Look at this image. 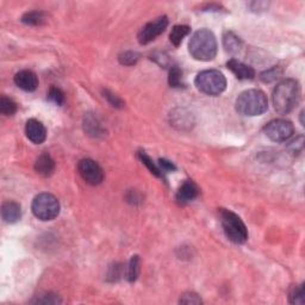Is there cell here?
Wrapping results in <instances>:
<instances>
[{"label": "cell", "instance_id": "1", "mask_svg": "<svg viewBox=\"0 0 305 305\" xmlns=\"http://www.w3.org/2000/svg\"><path fill=\"white\" fill-rule=\"evenodd\" d=\"M300 98V86L297 80L285 79L275 86L272 94L274 110L280 115H287L297 106Z\"/></svg>", "mask_w": 305, "mask_h": 305}, {"label": "cell", "instance_id": "2", "mask_svg": "<svg viewBox=\"0 0 305 305\" xmlns=\"http://www.w3.org/2000/svg\"><path fill=\"white\" fill-rule=\"evenodd\" d=\"M188 53L197 61H211L217 55V41L212 31L200 29L196 31L188 42Z\"/></svg>", "mask_w": 305, "mask_h": 305}, {"label": "cell", "instance_id": "3", "mask_svg": "<svg viewBox=\"0 0 305 305\" xmlns=\"http://www.w3.org/2000/svg\"><path fill=\"white\" fill-rule=\"evenodd\" d=\"M236 111L242 116L255 117L265 113L268 109V99L261 90H247L236 99Z\"/></svg>", "mask_w": 305, "mask_h": 305}, {"label": "cell", "instance_id": "4", "mask_svg": "<svg viewBox=\"0 0 305 305\" xmlns=\"http://www.w3.org/2000/svg\"><path fill=\"white\" fill-rule=\"evenodd\" d=\"M219 217H221L223 231L229 240L237 244L244 243L248 240L247 226L236 213L230 210L221 209Z\"/></svg>", "mask_w": 305, "mask_h": 305}, {"label": "cell", "instance_id": "5", "mask_svg": "<svg viewBox=\"0 0 305 305\" xmlns=\"http://www.w3.org/2000/svg\"><path fill=\"white\" fill-rule=\"evenodd\" d=\"M198 91L207 96H219L226 89V79L222 72L217 69H207L198 73L194 80Z\"/></svg>", "mask_w": 305, "mask_h": 305}, {"label": "cell", "instance_id": "6", "mask_svg": "<svg viewBox=\"0 0 305 305\" xmlns=\"http://www.w3.org/2000/svg\"><path fill=\"white\" fill-rule=\"evenodd\" d=\"M31 210L40 221H53L60 213V202L52 193H40L34 198Z\"/></svg>", "mask_w": 305, "mask_h": 305}, {"label": "cell", "instance_id": "7", "mask_svg": "<svg viewBox=\"0 0 305 305\" xmlns=\"http://www.w3.org/2000/svg\"><path fill=\"white\" fill-rule=\"evenodd\" d=\"M263 133L273 142H285L294 134V127L287 119H273L265 125Z\"/></svg>", "mask_w": 305, "mask_h": 305}, {"label": "cell", "instance_id": "8", "mask_svg": "<svg viewBox=\"0 0 305 305\" xmlns=\"http://www.w3.org/2000/svg\"><path fill=\"white\" fill-rule=\"evenodd\" d=\"M78 171L85 182L97 186L104 180V171L98 162L92 159H83L78 163Z\"/></svg>", "mask_w": 305, "mask_h": 305}, {"label": "cell", "instance_id": "9", "mask_svg": "<svg viewBox=\"0 0 305 305\" xmlns=\"http://www.w3.org/2000/svg\"><path fill=\"white\" fill-rule=\"evenodd\" d=\"M168 27V18L166 16L156 18L149 23H147L138 33V42L141 45H148L159 37Z\"/></svg>", "mask_w": 305, "mask_h": 305}, {"label": "cell", "instance_id": "10", "mask_svg": "<svg viewBox=\"0 0 305 305\" xmlns=\"http://www.w3.org/2000/svg\"><path fill=\"white\" fill-rule=\"evenodd\" d=\"M25 135L33 143L41 144L47 138V129L42 122L31 118L25 124Z\"/></svg>", "mask_w": 305, "mask_h": 305}, {"label": "cell", "instance_id": "11", "mask_svg": "<svg viewBox=\"0 0 305 305\" xmlns=\"http://www.w3.org/2000/svg\"><path fill=\"white\" fill-rule=\"evenodd\" d=\"M15 84L20 87L21 90L25 92H34L39 87V78L34 73L33 71L29 69H24V71L18 72L15 75Z\"/></svg>", "mask_w": 305, "mask_h": 305}, {"label": "cell", "instance_id": "12", "mask_svg": "<svg viewBox=\"0 0 305 305\" xmlns=\"http://www.w3.org/2000/svg\"><path fill=\"white\" fill-rule=\"evenodd\" d=\"M226 67L230 69L231 73L237 78L238 80H253L255 77V71L253 67L248 66L243 62L238 61L236 59H230L226 62Z\"/></svg>", "mask_w": 305, "mask_h": 305}, {"label": "cell", "instance_id": "13", "mask_svg": "<svg viewBox=\"0 0 305 305\" xmlns=\"http://www.w3.org/2000/svg\"><path fill=\"white\" fill-rule=\"evenodd\" d=\"M198 196H199V188L197 185L192 180H186L179 187L175 199L179 204L185 205V204L193 202Z\"/></svg>", "mask_w": 305, "mask_h": 305}, {"label": "cell", "instance_id": "14", "mask_svg": "<svg viewBox=\"0 0 305 305\" xmlns=\"http://www.w3.org/2000/svg\"><path fill=\"white\" fill-rule=\"evenodd\" d=\"M2 217L4 222L9 224H14L17 223L22 217V207L18 203L16 202H5L2 206Z\"/></svg>", "mask_w": 305, "mask_h": 305}, {"label": "cell", "instance_id": "15", "mask_svg": "<svg viewBox=\"0 0 305 305\" xmlns=\"http://www.w3.org/2000/svg\"><path fill=\"white\" fill-rule=\"evenodd\" d=\"M84 129L87 135L92 137L103 136L105 130H104L99 118L94 113H87L84 118Z\"/></svg>", "mask_w": 305, "mask_h": 305}, {"label": "cell", "instance_id": "16", "mask_svg": "<svg viewBox=\"0 0 305 305\" xmlns=\"http://www.w3.org/2000/svg\"><path fill=\"white\" fill-rule=\"evenodd\" d=\"M55 161L48 153L42 154L35 162V171L42 177H50L54 173Z\"/></svg>", "mask_w": 305, "mask_h": 305}, {"label": "cell", "instance_id": "17", "mask_svg": "<svg viewBox=\"0 0 305 305\" xmlns=\"http://www.w3.org/2000/svg\"><path fill=\"white\" fill-rule=\"evenodd\" d=\"M223 47H224L226 53L235 55L241 52L242 47H243V42H242L240 37L236 36L234 33L226 31V33L223 35Z\"/></svg>", "mask_w": 305, "mask_h": 305}, {"label": "cell", "instance_id": "18", "mask_svg": "<svg viewBox=\"0 0 305 305\" xmlns=\"http://www.w3.org/2000/svg\"><path fill=\"white\" fill-rule=\"evenodd\" d=\"M191 33V28L188 25H174L169 34V41L174 47H179L181 45L182 40Z\"/></svg>", "mask_w": 305, "mask_h": 305}, {"label": "cell", "instance_id": "19", "mask_svg": "<svg viewBox=\"0 0 305 305\" xmlns=\"http://www.w3.org/2000/svg\"><path fill=\"white\" fill-rule=\"evenodd\" d=\"M21 21L27 25H31V27H39V25H42L46 23L47 16L45 12H42V11H30V12H27V14H24Z\"/></svg>", "mask_w": 305, "mask_h": 305}, {"label": "cell", "instance_id": "20", "mask_svg": "<svg viewBox=\"0 0 305 305\" xmlns=\"http://www.w3.org/2000/svg\"><path fill=\"white\" fill-rule=\"evenodd\" d=\"M140 271H141V261L140 257L137 255L131 256L130 261L128 262V267H127V273H125V278L128 279L129 282H134L137 280L138 275H140Z\"/></svg>", "mask_w": 305, "mask_h": 305}, {"label": "cell", "instance_id": "21", "mask_svg": "<svg viewBox=\"0 0 305 305\" xmlns=\"http://www.w3.org/2000/svg\"><path fill=\"white\" fill-rule=\"evenodd\" d=\"M138 158H140L141 162H142L143 165L146 166L148 169H149V172L152 173V174H154L155 177H158V178L163 179V172L161 171V168L159 167V165H156V163L153 161L150 156H148L144 152H140L138 153Z\"/></svg>", "mask_w": 305, "mask_h": 305}, {"label": "cell", "instance_id": "22", "mask_svg": "<svg viewBox=\"0 0 305 305\" xmlns=\"http://www.w3.org/2000/svg\"><path fill=\"white\" fill-rule=\"evenodd\" d=\"M168 83L169 86L174 87V89H180L184 87V81H182V72L178 66H172L169 69L168 74Z\"/></svg>", "mask_w": 305, "mask_h": 305}, {"label": "cell", "instance_id": "23", "mask_svg": "<svg viewBox=\"0 0 305 305\" xmlns=\"http://www.w3.org/2000/svg\"><path fill=\"white\" fill-rule=\"evenodd\" d=\"M173 118V125H178L180 129H184L185 127H191L192 125V116L190 113L185 112L184 110H181L179 113H173L171 115Z\"/></svg>", "mask_w": 305, "mask_h": 305}, {"label": "cell", "instance_id": "24", "mask_svg": "<svg viewBox=\"0 0 305 305\" xmlns=\"http://www.w3.org/2000/svg\"><path fill=\"white\" fill-rule=\"evenodd\" d=\"M17 111V104L10 98L3 96L0 98V112L4 116H12Z\"/></svg>", "mask_w": 305, "mask_h": 305}, {"label": "cell", "instance_id": "25", "mask_svg": "<svg viewBox=\"0 0 305 305\" xmlns=\"http://www.w3.org/2000/svg\"><path fill=\"white\" fill-rule=\"evenodd\" d=\"M124 274V266L123 263L115 262L113 265L109 268L108 272V281L110 282H116L122 278Z\"/></svg>", "mask_w": 305, "mask_h": 305}, {"label": "cell", "instance_id": "26", "mask_svg": "<svg viewBox=\"0 0 305 305\" xmlns=\"http://www.w3.org/2000/svg\"><path fill=\"white\" fill-rule=\"evenodd\" d=\"M282 71L279 67H273L271 69H267L266 72L261 73L260 79L263 81V83H272V81H275L276 79L281 77Z\"/></svg>", "mask_w": 305, "mask_h": 305}, {"label": "cell", "instance_id": "27", "mask_svg": "<svg viewBox=\"0 0 305 305\" xmlns=\"http://www.w3.org/2000/svg\"><path fill=\"white\" fill-rule=\"evenodd\" d=\"M48 99L49 102L54 103L55 105L62 106L65 103V94L58 87H52L48 92Z\"/></svg>", "mask_w": 305, "mask_h": 305}, {"label": "cell", "instance_id": "28", "mask_svg": "<svg viewBox=\"0 0 305 305\" xmlns=\"http://www.w3.org/2000/svg\"><path fill=\"white\" fill-rule=\"evenodd\" d=\"M304 285L295 286L290 293V301L292 304H304L305 303V295H304Z\"/></svg>", "mask_w": 305, "mask_h": 305}, {"label": "cell", "instance_id": "29", "mask_svg": "<svg viewBox=\"0 0 305 305\" xmlns=\"http://www.w3.org/2000/svg\"><path fill=\"white\" fill-rule=\"evenodd\" d=\"M33 301L34 303H39V304H60V303H62L61 298H60L58 294L50 293V292L39 295V297H37L36 299H34Z\"/></svg>", "mask_w": 305, "mask_h": 305}, {"label": "cell", "instance_id": "30", "mask_svg": "<svg viewBox=\"0 0 305 305\" xmlns=\"http://www.w3.org/2000/svg\"><path fill=\"white\" fill-rule=\"evenodd\" d=\"M140 59V55L136 52H124L119 55V62L124 66H134Z\"/></svg>", "mask_w": 305, "mask_h": 305}, {"label": "cell", "instance_id": "31", "mask_svg": "<svg viewBox=\"0 0 305 305\" xmlns=\"http://www.w3.org/2000/svg\"><path fill=\"white\" fill-rule=\"evenodd\" d=\"M103 97L110 103V105L113 106L116 109H122L124 108V102L119 98L118 96H116L115 93H112L111 91L104 90L103 91Z\"/></svg>", "mask_w": 305, "mask_h": 305}, {"label": "cell", "instance_id": "32", "mask_svg": "<svg viewBox=\"0 0 305 305\" xmlns=\"http://www.w3.org/2000/svg\"><path fill=\"white\" fill-rule=\"evenodd\" d=\"M179 303L199 305V304H203V300H202V298H200L197 293H194V292H186V293H184L181 295Z\"/></svg>", "mask_w": 305, "mask_h": 305}, {"label": "cell", "instance_id": "33", "mask_svg": "<svg viewBox=\"0 0 305 305\" xmlns=\"http://www.w3.org/2000/svg\"><path fill=\"white\" fill-rule=\"evenodd\" d=\"M303 146H304V137L300 135V136L295 137L294 140L291 141L290 144H288V150H290L291 154L295 155V154H299L301 150H303Z\"/></svg>", "mask_w": 305, "mask_h": 305}, {"label": "cell", "instance_id": "34", "mask_svg": "<svg viewBox=\"0 0 305 305\" xmlns=\"http://www.w3.org/2000/svg\"><path fill=\"white\" fill-rule=\"evenodd\" d=\"M159 167L161 168V171L163 173H167V172H174L177 167H175V165L171 161H168V160L165 159H160L159 160Z\"/></svg>", "mask_w": 305, "mask_h": 305}, {"label": "cell", "instance_id": "35", "mask_svg": "<svg viewBox=\"0 0 305 305\" xmlns=\"http://www.w3.org/2000/svg\"><path fill=\"white\" fill-rule=\"evenodd\" d=\"M153 60L155 62H158L160 66H167L168 64V59L166 58L165 54H158V55H153Z\"/></svg>", "mask_w": 305, "mask_h": 305}, {"label": "cell", "instance_id": "36", "mask_svg": "<svg viewBox=\"0 0 305 305\" xmlns=\"http://www.w3.org/2000/svg\"><path fill=\"white\" fill-rule=\"evenodd\" d=\"M249 6L253 11H259L261 8H263V10H265L266 8H268V4L263 2H259V3H251V4H249Z\"/></svg>", "mask_w": 305, "mask_h": 305}, {"label": "cell", "instance_id": "37", "mask_svg": "<svg viewBox=\"0 0 305 305\" xmlns=\"http://www.w3.org/2000/svg\"><path fill=\"white\" fill-rule=\"evenodd\" d=\"M303 116H304V111L300 112V124L304 125V121H303Z\"/></svg>", "mask_w": 305, "mask_h": 305}]
</instances>
